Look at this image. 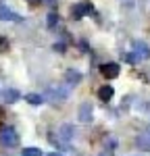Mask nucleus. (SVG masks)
I'll return each instance as SVG.
<instances>
[{
	"label": "nucleus",
	"mask_w": 150,
	"mask_h": 156,
	"mask_svg": "<svg viewBox=\"0 0 150 156\" xmlns=\"http://www.w3.org/2000/svg\"><path fill=\"white\" fill-rule=\"evenodd\" d=\"M67 98H69V90H62L59 85H48L46 87V94H44V100L50 102L52 106H61Z\"/></svg>",
	"instance_id": "1"
},
{
	"label": "nucleus",
	"mask_w": 150,
	"mask_h": 156,
	"mask_svg": "<svg viewBox=\"0 0 150 156\" xmlns=\"http://www.w3.org/2000/svg\"><path fill=\"white\" fill-rule=\"evenodd\" d=\"M0 144L4 146V148H15V146L19 144V133L15 127H2L0 129Z\"/></svg>",
	"instance_id": "2"
},
{
	"label": "nucleus",
	"mask_w": 150,
	"mask_h": 156,
	"mask_svg": "<svg viewBox=\"0 0 150 156\" xmlns=\"http://www.w3.org/2000/svg\"><path fill=\"white\" fill-rule=\"evenodd\" d=\"M86 15L96 17V11H94V6H92L90 2H77V4H73V6H71V19L79 21V19H84Z\"/></svg>",
	"instance_id": "3"
},
{
	"label": "nucleus",
	"mask_w": 150,
	"mask_h": 156,
	"mask_svg": "<svg viewBox=\"0 0 150 156\" xmlns=\"http://www.w3.org/2000/svg\"><path fill=\"white\" fill-rule=\"evenodd\" d=\"M77 119H79V123H90V121L94 119V106H92V102H81L77 106Z\"/></svg>",
	"instance_id": "4"
},
{
	"label": "nucleus",
	"mask_w": 150,
	"mask_h": 156,
	"mask_svg": "<svg viewBox=\"0 0 150 156\" xmlns=\"http://www.w3.org/2000/svg\"><path fill=\"white\" fill-rule=\"evenodd\" d=\"M56 135L61 137L65 144L71 146V142H73V137H75V127H73V125H69V123H62L61 127H59V133H56Z\"/></svg>",
	"instance_id": "5"
},
{
	"label": "nucleus",
	"mask_w": 150,
	"mask_h": 156,
	"mask_svg": "<svg viewBox=\"0 0 150 156\" xmlns=\"http://www.w3.org/2000/svg\"><path fill=\"white\" fill-rule=\"evenodd\" d=\"M0 19H2V21H23V17L17 15L15 11H11L4 2H0Z\"/></svg>",
	"instance_id": "6"
},
{
	"label": "nucleus",
	"mask_w": 150,
	"mask_h": 156,
	"mask_svg": "<svg viewBox=\"0 0 150 156\" xmlns=\"http://www.w3.org/2000/svg\"><path fill=\"white\" fill-rule=\"evenodd\" d=\"M119 71H121V69H119L117 62H104V65L100 67V73H102L106 79H115V77L119 75Z\"/></svg>",
	"instance_id": "7"
},
{
	"label": "nucleus",
	"mask_w": 150,
	"mask_h": 156,
	"mask_svg": "<svg viewBox=\"0 0 150 156\" xmlns=\"http://www.w3.org/2000/svg\"><path fill=\"white\" fill-rule=\"evenodd\" d=\"M65 81H67V85H69V87L79 85V81H81V73L75 71V69H67V71H65Z\"/></svg>",
	"instance_id": "8"
},
{
	"label": "nucleus",
	"mask_w": 150,
	"mask_h": 156,
	"mask_svg": "<svg viewBox=\"0 0 150 156\" xmlns=\"http://www.w3.org/2000/svg\"><path fill=\"white\" fill-rule=\"evenodd\" d=\"M19 98H21V94H19V90H15V87H6V90L2 92V100H4L6 104H15Z\"/></svg>",
	"instance_id": "9"
},
{
	"label": "nucleus",
	"mask_w": 150,
	"mask_h": 156,
	"mask_svg": "<svg viewBox=\"0 0 150 156\" xmlns=\"http://www.w3.org/2000/svg\"><path fill=\"white\" fill-rule=\"evenodd\" d=\"M134 48H136L134 52H136L140 58H150V48L144 44V42H136V44H134Z\"/></svg>",
	"instance_id": "10"
},
{
	"label": "nucleus",
	"mask_w": 150,
	"mask_h": 156,
	"mask_svg": "<svg viewBox=\"0 0 150 156\" xmlns=\"http://www.w3.org/2000/svg\"><path fill=\"white\" fill-rule=\"evenodd\" d=\"M112 94H115V90H112V85H102L98 90V98L102 100V102H109L112 98Z\"/></svg>",
	"instance_id": "11"
},
{
	"label": "nucleus",
	"mask_w": 150,
	"mask_h": 156,
	"mask_svg": "<svg viewBox=\"0 0 150 156\" xmlns=\"http://www.w3.org/2000/svg\"><path fill=\"white\" fill-rule=\"evenodd\" d=\"M136 144H138V148H142V150H150V133H142V135H138Z\"/></svg>",
	"instance_id": "12"
},
{
	"label": "nucleus",
	"mask_w": 150,
	"mask_h": 156,
	"mask_svg": "<svg viewBox=\"0 0 150 156\" xmlns=\"http://www.w3.org/2000/svg\"><path fill=\"white\" fill-rule=\"evenodd\" d=\"M48 140H50V142H52L54 146H56L59 150H69V148H71L69 144H65V142H62V140L59 137V135H56V133H50V135H48Z\"/></svg>",
	"instance_id": "13"
},
{
	"label": "nucleus",
	"mask_w": 150,
	"mask_h": 156,
	"mask_svg": "<svg viewBox=\"0 0 150 156\" xmlns=\"http://www.w3.org/2000/svg\"><path fill=\"white\" fill-rule=\"evenodd\" d=\"M25 100H27L31 106H40V104L44 102V96H40V94H27V96H25Z\"/></svg>",
	"instance_id": "14"
},
{
	"label": "nucleus",
	"mask_w": 150,
	"mask_h": 156,
	"mask_svg": "<svg viewBox=\"0 0 150 156\" xmlns=\"http://www.w3.org/2000/svg\"><path fill=\"white\" fill-rule=\"evenodd\" d=\"M23 156H42V150L36 148V146H29V148L23 150Z\"/></svg>",
	"instance_id": "15"
},
{
	"label": "nucleus",
	"mask_w": 150,
	"mask_h": 156,
	"mask_svg": "<svg viewBox=\"0 0 150 156\" xmlns=\"http://www.w3.org/2000/svg\"><path fill=\"white\" fill-rule=\"evenodd\" d=\"M46 19H48V21H46V25H48V27H54V25L59 23V15H56V12H54V11L50 12V15H48V17H46Z\"/></svg>",
	"instance_id": "16"
},
{
	"label": "nucleus",
	"mask_w": 150,
	"mask_h": 156,
	"mask_svg": "<svg viewBox=\"0 0 150 156\" xmlns=\"http://www.w3.org/2000/svg\"><path fill=\"white\" fill-rule=\"evenodd\" d=\"M125 60H127L129 65H136L138 60H140V56H138L136 52H127V54H125Z\"/></svg>",
	"instance_id": "17"
},
{
	"label": "nucleus",
	"mask_w": 150,
	"mask_h": 156,
	"mask_svg": "<svg viewBox=\"0 0 150 156\" xmlns=\"http://www.w3.org/2000/svg\"><path fill=\"white\" fill-rule=\"evenodd\" d=\"M106 148H112V150H115V148H117V140H115V137H106Z\"/></svg>",
	"instance_id": "18"
},
{
	"label": "nucleus",
	"mask_w": 150,
	"mask_h": 156,
	"mask_svg": "<svg viewBox=\"0 0 150 156\" xmlns=\"http://www.w3.org/2000/svg\"><path fill=\"white\" fill-rule=\"evenodd\" d=\"M6 46H9V42L4 37H0V52H6Z\"/></svg>",
	"instance_id": "19"
},
{
	"label": "nucleus",
	"mask_w": 150,
	"mask_h": 156,
	"mask_svg": "<svg viewBox=\"0 0 150 156\" xmlns=\"http://www.w3.org/2000/svg\"><path fill=\"white\" fill-rule=\"evenodd\" d=\"M54 50L56 52H65L67 50V44H54Z\"/></svg>",
	"instance_id": "20"
},
{
	"label": "nucleus",
	"mask_w": 150,
	"mask_h": 156,
	"mask_svg": "<svg viewBox=\"0 0 150 156\" xmlns=\"http://www.w3.org/2000/svg\"><path fill=\"white\" fill-rule=\"evenodd\" d=\"M27 2H29V4H34V6H38V4H42L44 0H27Z\"/></svg>",
	"instance_id": "21"
},
{
	"label": "nucleus",
	"mask_w": 150,
	"mask_h": 156,
	"mask_svg": "<svg viewBox=\"0 0 150 156\" xmlns=\"http://www.w3.org/2000/svg\"><path fill=\"white\" fill-rule=\"evenodd\" d=\"M98 156H112V154H111V152H109V150H102V152H100Z\"/></svg>",
	"instance_id": "22"
},
{
	"label": "nucleus",
	"mask_w": 150,
	"mask_h": 156,
	"mask_svg": "<svg viewBox=\"0 0 150 156\" xmlns=\"http://www.w3.org/2000/svg\"><path fill=\"white\" fill-rule=\"evenodd\" d=\"M46 156H62V152H48Z\"/></svg>",
	"instance_id": "23"
}]
</instances>
